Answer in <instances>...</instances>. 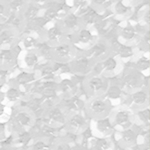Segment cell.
<instances>
[{"label":"cell","mask_w":150,"mask_h":150,"mask_svg":"<svg viewBox=\"0 0 150 150\" xmlns=\"http://www.w3.org/2000/svg\"><path fill=\"white\" fill-rule=\"evenodd\" d=\"M86 114L91 119H98L108 116L111 111L110 102L104 96H92L84 106Z\"/></svg>","instance_id":"1"},{"label":"cell","mask_w":150,"mask_h":150,"mask_svg":"<svg viewBox=\"0 0 150 150\" xmlns=\"http://www.w3.org/2000/svg\"><path fill=\"white\" fill-rule=\"evenodd\" d=\"M109 117L114 129H119V131L127 129L133 125V114L131 110L125 106L118 107L113 111L111 110Z\"/></svg>","instance_id":"2"},{"label":"cell","mask_w":150,"mask_h":150,"mask_svg":"<svg viewBox=\"0 0 150 150\" xmlns=\"http://www.w3.org/2000/svg\"><path fill=\"white\" fill-rule=\"evenodd\" d=\"M34 122V114L31 111L26 109L19 110L14 113L11 121H9V128H11L13 132L17 133L21 130H25L26 128L33 126Z\"/></svg>","instance_id":"3"},{"label":"cell","mask_w":150,"mask_h":150,"mask_svg":"<svg viewBox=\"0 0 150 150\" xmlns=\"http://www.w3.org/2000/svg\"><path fill=\"white\" fill-rule=\"evenodd\" d=\"M108 86L107 79L102 74H93L89 76L84 82L85 91L88 95L92 96H100L104 95L106 88Z\"/></svg>","instance_id":"4"},{"label":"cell","mask_w":150,"mask_h":150,"mask_svg":"<svg viewBox=\"0 0 150 150\" xmlns=\"http://www.w3.org/2000/svg\"><path fill=\"white\" fill-rule=\"evenodd\" d=\"M93 125L90 127L93 136L99 137H110L114 134L115 129L112 124L109 115L98 119H93Z\"/></svg>","instance_id":"5"},{"label":"cell","mask_w":150,"mask_h":150,"mask_svg":"<svg viewBox=\"0 0 150 150\" xmlns=\"http://www.w3.org/2000/svg\"><path fill=\"white\" fill-rule=\"evenodd\" d=\"M65 126L72 134H81L88 127L86 117L79 112L70 113L66 117Z\"/></svg>","instance_id":"6"},{"label":"cell","mask_w":150,"mask_h":150,"mask_svg":"<svg viewBox=\"0 0 150 150\" xmlns=\"http://www.w3.org/2000/svg\"><path fill=\"white\" fill-rule=\"evenodd\" d=\"M142 77L139 72H128L121 78L119 85L122 88L123 92L131 93L132 91L142 87Z\"/></svg>","instance_id":"7"},{"label":"cell","mask_w":150,"mask_h":150,"mask_svg":"<svg viewBox=\"0 0 150 150\" xmlns=\"http://www.w3.org/2000/svg\"><path fill=\"white\" fill-rule=\"evenodd\" d=\"M52 55L56 61L62 62H67L75 57L73 46L69 42H59L55 44V46L52 47Z\"/></svg>","instance_id":"8"},{"label":"cell","mask_w":150,"mask_h":150,"mask_svg":"<svg viewBox=\"0 0 150 150\" xmlns=\"http://www.w3.org/2000/svg\"><path fill=\"white\" fill-rule=\"evenodd\" d=\"M92 63H91V58H89L87 55H81L76 58L72 59V63L70 64L71 71H74L75 73L79 75H85L92 69Z\"/></svg>","instance_id":"9"},{"label":"cell","mask_w":150,"mask_h":150,"mask_svg":"<svg viewBox=\"0 0 150 150\" xmlns=\"http://www.w3.org/2000/svg\"><path fill=\"white\" fill-rule=\"evenodd\" d=\"M66 113L64 112L60 106L53 105L47 108L46 118L49 124L56 125V126H63L66 122Z\"/></svg>","instance_id":"10"},{"label":"cell","mask_w":150,"mask_h":150,"mask_svg":"<svg viewBox=\"0 0 150 150\" xmlns=\"http://www.w3.org/2000/svg\"><path fill=\"white\" fill-rule=\"evenodd\" d=\"M85 104L83 100L79 98L78 96H68L67 98H64L63 100L60 102V107L63 109V111L66 113V115L70 113L79 112L82 108H84Z\"/></svg>","instance_id":"11"},{"label":"cell","mask_w":150,"mask_h":150,"mask_svg":"<svg viewBox=\"0 0 150 150\" xmlns=\"http://www.w3.org/2000/svg\"><path fill=\"white\" fill-rule=\"evenodd\" d=\"M81 18L76 13L72 11H69L66 15H64L61 18V28L63 31H68V32H76L80 28Z\"/></svg>","instance_id":"12"},{"label":"cell","mask_w":150,"mask_h":150,"mask_svg":"<svg viewBox=\"0 0 150 150\" xmlns=\"http://www.w3.org/2000/svg\"><path fill=\"white\" fill-rule=\"evenodd\" d=\"M109 47L116 56H118L120 59H129L134 56V50L131 45L122 43L121 41L117 39L113 41Z\"/></svg>","instance_id":"13"},{"label":"cell","mask_w":150,"mask_h":150,"mask_svg":"<svg viewBox=\"0 0 150 150\" xmlns=\"http://www.w3.org/2000/svg\"><path fill=\"white\" fill-rule=\"evenodd\" d=\"M130 102L133 104V106L140 109L145 106H148L149 103V92L148 89L145 88H138L136 90L132 91L130 93Z\"/></svg>","instance_id":"14"},{"label":"cell","mask_w":150,"mask_h":150,"mask_svg":"<svg viewBox=\"0 0 150 150\" xmlns=\"http://www.w3.org/2000/svg\"><path fill=\"white\" fill-rule=\"evenodd\" d=\"M110 50V47L107 45V43L98 41V42L92 43L87 51V56L91 59H103L108 54V51Z\"/></svg>","instance_id":"15"},{"label":"cell","mask_w":150,"mask_h":150,"mask_svg":"<svg viewBox=\"0 0 150 150\" xmlns=\"http://www.w3.org/2000/svg\"><path fill=\"white\" fill-rule=\"evenodd\" d=\"M138 133L136 130L133 129V127H129L127 129L121 130L120 131V137H119V144L122 148H126V147H132L136 144L138 141Z\"/></svg>","instance_id":"16"},{"label":"cell","mask_w":150,"mask_h":150,"mask_svg":"<svg viewBox=\"0 0 150 150\" xmlns=\"http://www.w3.org/2000/svg\"><path fill=\"white\" fill-rule=\"evenodd\" d=\"M101 65H102V73H106L108 75L114 76V74L117 73L118 68H119L120 58L116 56L115 54L107 55V56L102 59Z\"/></svg>","instance_id":"17"},{"label":"cell","mask_w":150,"mask_h":150,"mask_svg":"<svg viewBox=\"0 0 150 150\" xmlns=\"http://www.w3.org/2000/svg\"><path fill=\"white\" fill-rule=\"evenodd\" d=\"M40 57L37 54V52L34 50H28L22 54V59H21V64L25 69L27 70H35L39 66Z\"/></svg>","instance_id":"18"},{"label":"cell","mask_w":150,"mask_h":150,"mask_svg":"<svg viewBox=\"0 0 150 150\" xmlns=\"http://www.w3.org/2000/svg\"><path fill=\"white\" fill-rule=\"evenodd\" d=\"M112 147V140L110 137L93 136L89 141V150H110Z\"/></svg>","instance_id":"19"},{"label":"cell","mask_w":150,"mask_h":150,"mask_svg":"<svg viewBox=\"0 0 150 150\" xmlns=\"http://www.w3.org/2000/svg\"><path fill=\"white\" fill-rule=\"evenodd\" d=\"M93 33L89 28L80 27L76 31V41L79 45H91L93 43Z\"/></svg>","instance_id":"20"},{"label":"cell","mask_w":150,"mask_h":150,"mask_svg":"<svg viewBox=\"0 0 150 150\" xmlns=\"http://www.w3.org/2000/svg\"><path fill=\"white\" fill-rule=\"evenodd\" d=\"M64 31L61 28L60 25H53L51 27H49L46 31V41L51 43H59L61 41L62 37H63Z\"/></svg>","instance_id":"21"},{"label":"cell","mask_w":150,"mask_h":150,"mask_svg":"<svg viewBox=\"0 0 150 150\" xmlns=\"http://www.w3.org/2000/svg\"><path fill=\"white\" fill-rule=\"evenodd\" d=\"M136 35H137L136 29H135L134 26L130 23H128L125 26H123L119 31L120 39H122L124 41L123 43H126V44L132 42V41H134V39L136 38Z\"/></svg>","instance_id":"22"},{"label":"cell","mask_w":150,"mask_h":150,"mask_svg":"<svg viewBox=\"0 0 150 150\" xmlns=\"http://www.w3.org/2000/svg\"><path fill=\"white\" fill-rule=\"evenodd\" d=\"M16 61V54L10 48L0 49V66H11Z\"/></svg>","instance_id":"23"},{"label":"cell","mask_w":150,"mask_h":150,"mask_svg":"<svg viewBox=\"0 0 150 150\" xmlns=\"http://www.w3.org/2000/svg\"><path fill=\"white\" fill-rule=\"evenodd\" d=\"M39 12L40 7L33 2V3H27V5L25 6V8H24V10L21 14H22L24 21L30 22V21H32L33 19H35L39 15Z\"/></svg>","instance_id":"24"},{"label":"cell","mask_w":150,"mask_h":150,"mask_svg":"<svg viewBox=\"0 0 150 150\" xmlns=\"http://www.w3.org/2000/svg\"><path fill=\"white\" fill-rule=\"evenodd\" d=\"M36 52L39 55V57L43 58L45 60H50L53 58L52 55V45L47 41L44 42H38L36 46Z\"/></svg>","instance_id":"25"},{"label":"cell","mask_w":150,"mask_h":150,"mask_svg":"<svg viewBox=\"0 0 150 150\" xmlns=\"http://www.w3.org/2000/svg\"><path fill=\"white\" fill-rule=\"evenodd\" d=\"M104 95H105L104 97L108 101L117 100V99H120L122 97L123 90L119 84H111V85L107 86L105 92H104Z\"/></svg>","instance_id":"26"},{"label":"cell","mask_w":150,"mask_h":150,"mask_svg":"<svg viewBox=\"0 0 150 150\" xmlns=\"http://www.w3.org/2000/svg\"><path fill=\"white\" fill-rule=\"evenodd\" d=\"M26 5H27L26 0H9V2L7 3V8L10 13L21 14Z\"/></svg>","instance_id":"27"},{"label":"cell","mask_w":150,"mask_h":150,"mask_svg":"<svg viewBox=\"0 0 150 150\" xmlns=\"http://www.w3.org/2000/svg\"><path fill=\"white\" fill-rule=\"evenodd\" d=\"M39 76L43 80H54L56 73L52 65L44 64L43 66H39Z\"/></svg>","instance_id":"28"},{"label":"cell","mask_w":150,"mask_h":150,"mask_svg":"<svg viewBox=\"0 0 150 150\" xmlns=\"http://www.w3.org/2000/svg\"><path fill=\"white\" fill-rule=\"evenodd\" d=\"M113 12L118 16H126L130 12V6L124 0H117L113 4Z\"/></svg>","instance_id":"29"},{"label":"cell","mask_w":150,"mask_h":150,"mask_svg":"<svg viewBox=\"0 0 150 150\" xmlns=\"http://www.w3.org/2000/svg\"><path fill=\"white\" fill-rule=\"evenodd\" d=\"M74 88L75 84L71 79L64 78L62 79L61 82L58 83V90H60L62 93L66 94V95H71L74 92Z\"/></svg>","instance_id":"30"},{"label":"cell","mask_w":150,"mask_h":150,"mask_svg":"<svg viewBox=\"0 0 150 150\" xmlns=\"http://www.w3.org/2000/svg\"><path fill=\"white\" fill-rule=\"evenodd\" d=\"M35 80V74L28 71H22L16 76V82L18 85H28Z\"/></svg>","instance_id":"31"},{"label":"cell","mask_w":150,"mask_h":150,"mask_svg":"<svg viewBox=\"0 0 150 150\" xmlns=\"http://www.w3.org/2000/svg\"><path fill=\"white\" fill-rule=\"evenodd\" d=\"M14 140H15L17 143L20 144L22 147H24L31 142V140H32V134L29 131H27L26 129L21 130V131L16 133V137L14 138Z\"/></svg>","instance_id":"32"},{"label":"cell","mask_w":150,"mask_h":150,"mask_svg":"<svg viewBox=\"0 0 150 150\" xmlns=\"http://www.w3.org/2000/svg\"><path fill=\"white\" fill-rule=\"evenodd\" d=\"M135 69H136L137 72L139 73H142V72H145L147 70H149L150 67V61L149 58L146 56V55H142V56H139L136 59L134 63Z\"/></svg>","instance_id":"33"},{"label":"cell","mask_w":150,"mask_h":150,"mask_svg":"<svg viewBox=\"0 0 150 150\" xmlns=\"http://www.w3.org/2000/svg\"><path fill=\"white\" fill-rule=\"evenodd\" d=\"M21 97H22V91L17 86H11L9 88H7L5 92V98L8 101L15 102V101L19 100Z\"/></svg>","instance_id":"34"},{"label":"cell","mask_w":150,"mask_h":150,"mask_svg":"<svg viewBox=\"0 0 150 150\" xmlns=\"http://www.w3.org/2000/svg\"><path fill=\"white\" fill-rule=\"evenodd\" d=\"M14 39H15V34L11 29L7 28L0 31V44L11 45Z\"/></svg>","instance_id":"35"},{"label":"cell","mask_w":150,"mask_h":150,"mask_svg":"<svg viewBox=\"0 0 150 150\" xmlns=\"http://www.w3.org/2000/svg\"><path fill=\"white\" fill-rule=\"evenodd\" d=\"M8 19V24L11 28H18L23 24L24 19L22 17V14L19 13H10L9 16H6Z\"/></svg>","instance_id":"36"},{"label":"cell","mask_w":150,"mask_h":150,"mask_svg":"<svg viewBox=\"0 0 150 150\" xmlns=\"http://www.w3.org/2000/svg\"><path fill=\"white\" fill-rule=\"evenodd\" d=\"M38 41L36 39V37L32 35H27L23 38L22 40V44H23V48L28 51V50H34L36 46H37Z\"/></svg>","instance_id":"37"},{"label":"cell","mask_w":150,"mask_h":150,"mask_svg":"<svg viewBox=\"0 0 150 150\" xmlns=\"http://www.w3.org/2000/svg\"><path fill=\"white\" fill-rule=\"evenodd\" d=\"M137 118H138L139 122L142 123L144 126L146 124H149V106H145L143 108H140L137 110Z\"/></svg>","instance_id":"38"},{"label":"cell","mask_w":150,"mask_h":150,"mask_svg":"<svg viewBox=\"0 0 150 150\" xmlns=\"http://www.w3.org/2000/svg\"><path fill=\"white\" fill-rule=\"evenodd\" d=\"M51 150H74L73 146L69 141L66 140H59L51 147Z\"/></svg>","instance_id":"39"},{"label":"cell","mask_w":150,"mask_h":150,"mask_svg":"<svg viewBox=\"0 0 150 150\" xmlns=\"http://www.w3.org/2000/svg\"><path fill=\"white\" fill-rule=\"evenodd\" d=\"M8 107L3 101L0 100V122H4L8 118L9 113H8Z\"/></svg>","instance_id":"40"},{"label":"cell","mask_w":150,"mask_h":150,"mask_svg":"<svg viewBox=\"0 0 150 150\" xmlns=\"http://www.w3.org/2000/svg\"><path fill=\"white\" fill-rule=\"evenodd\" d=\"M8 13L7 3L5 1H0V19L6 17V14Z\"/></svg>","instance_id":"41"},{"label":"cell","mask_w":150,"mask_h":150,"mask_svg":"<svg viewBox=\"0 0 150 150\" xmlns=\"http://www.w3.org/2000/svg\"><path fill=\"white\" fill-rule=\"evenodd\" d=\"M149 40H150V33L149 30H146L143 33V35H142V39H141V42L144 44V47H149V43H150Z\"/></svg>","instance_id":"42"},{"label":"cell","mask_w":150,"mask_h":150,"mask_svg":"<svg viewBox=\"0 0 150 150\" xmlns=\"http://www.w3.org/2000/svg\"><path fill=\"white\" fill-rule=\"evenodd\" d=\"M142 19H143V22H144L145 25L149 26V24H150V11H149V9H147V10L144 11L143 16H142Z\"/></svg>","instance_id":"43"},{"label":"cell","mask_w":150,"mask_h":150,"mask_svg":"<svg viewBox=\"0 0 150 150\" xmlns=\"http://www.w3.org/2000/svg\"><path fill=\"white\" fill-rule=\"evenodd\" d=\"M108 0H90V3L95 7H101L107 3Z\"/></svg>","instance_id":"44"},{"label":"cell","mask_w":150,"mask_h":150,"mask_svg":"<svg viewBox=\"0 0 150 150\" xmlns=\"http://www.w3.org/2000/svg\"><path fill=\"white\" fill-rule=\"evenodd\" d=\"M6 124L5 122H0V139L3 138L4 135H5V131H6Z\"/></svg>","instance_id":"45"},{"label":"cell","mask_w":150,"mask_h":150,"mask_svg":"<svg viewBox=\"0 0 150 150\" xmlns=\"http://www.w3.org/2000/svg\"><path fill=\"white\" fill-rule=\"evenodd\" d=\"M34 1V3L35 4H37L38 6H40V5H46V3L49 0H33Z\"/></svg>","instance_id":"46"},{"label":"cell","mask_w":150,"mask_h":150,"mask_svg":"<svg viewBox=\"0 0 150 150\" xmlns=\"http://www.w3.org/2000/svg\"><path fill=\"white\" fill-rule=\"evenodd\" d=\"M125 2H127L128 4H134V3H137V2H139L140 0H124Z\"/></svg>","instance_id":"47"},{"label":"cell","mask_w":150,"mask_h":150,"mask_svg":"<svg viewBox=\"0 0 150 150\" xmlns=\"http://www.w3.org/2000/svg\"><path fill=\"white\" fill-rule=\"evenodd\" d=\"M15 150H28V149L24 148V147H20V148H17V149H15Z\"/></svg>","instance_id":"48"},{"label":"cell","mask_w":150,"mask_h":150,"mask_svg":"<svg viewBox=\"0 0 150 150\" xmlns=\"http://www.w3.org/2000/svg\"><path fill=\"white\" fill-rule=\"evenodd\" d=\"M0 1H6V0H0Z\"/></svg>","instance_id":"49"},{"label":"cell","mask_w":150,"mask_h":150,"mask_svg":"<svg viewBox=\"0 0 150 150\" xmlns=\"http://www.w3.org/2000/svg\"><path fill=\"white\" fill-rule=\"evenodd\" d=\"M79 150H84V149H79Z\"/></svg>","instance_id":"50"},{"label":"cell","mask_w":150,"mask_h":150,"mask_svg":"<svg viewBox=\"0 0 150 150\" xmlns=\"http://www.w3.org/2000/svg\"><path fill=\"white\" fill-rule=\"evenodd\" d=\"M0 150H2V148H0Z\"/></svg>","instance_id":"51"}]
</instances>
